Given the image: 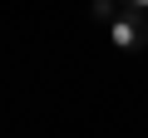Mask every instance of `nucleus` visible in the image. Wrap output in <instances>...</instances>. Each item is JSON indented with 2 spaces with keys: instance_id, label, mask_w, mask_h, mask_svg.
<instances>
[{
  "instance_id": "1",
  "label": "nucleus",
  "mask_w": 148,
  "mask_h": 138,
  "mask_svg": "<svg viewBox=\"0 0 148 138\" xmlns=\"http://www.w3.org/2000/svg\"><path fill=\"white\" fill-rule=\"evenodd\" d=\"M109 40H114V49H123V54H138V49L148 44V10H138V5H123V10L109 20Z\"/></svg>"
},
{
  "instance_id": "2",
  "label": "nucleus",
  "mask_w": 148,
  "mask_h": 138,
  "mask_svg": "<svg viewBox=\"0 0 148 138\" xmlns=\"http://www.w3.org/2000/svg\"><path fill=\"white\" fill-rule=\"evenodd\" d=\"M119 10H123V0H94V15H99L104 25H109V20L119 15Z\"/></svg>"
},
{
  "instance_id": "3",
  "label": "nucleus",
  "mask_w": 148,
  "mask_h": 138,
  "mask_svg": "<svg viewBox=\"0 0 148 138\" xmlns=\"http://www.w3.org/2000/svg\"><path fill=\"white\" fill-rule=\"evenodd\" d=\"M123 5H138V10H148V0H123Z\"/></svg>"
}]
</instances>
